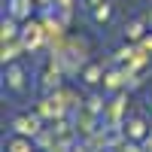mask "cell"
<instances>
[{
	"label": "cell",
	"instance_id": "1",
	"mask_svg": "<svg viewBox=\"0 0 152 152\" xmlns=\"http://www.w3.org/2000/svg\"><path fill=\"white\" fill-rule=\"evenodd\" d=\"M12 128H15L21 137H34L40 131V119H31V116H15L12 119Z\"/></svg>",
	"mask_w": 152,
	"mask_h": 152
},
{
	"label": "cell",
	"instance_id": "2",
	"mask_svg": "<svg viewBox=\"0 0 152 152\" xmlns=\"http://www.w3.org/2000/svg\"><path fill=\"white\" fill-rule=\"evenodd\" d=\"M21 43H24V46H37V43H40V28H37V24L24 28V34H21Z\"/></svg>",
	"mask_w": 152,
	"mask_h": 152
},
{
	"label": "cell",
	"instance_id": "3",
	"mask_svg": "<svg viewBox=\"0 0 152 152\" xmlns=\"http://www.w3.org/2000/svg\"><path fill=\"white\" fill-rule=\"evenodd\" d=\"M6 79H9V85H12V88H21V85H24V73H21L18 67H9Z\"/></svg>",
	"mask_w": 152,
	"mask_h": 152
},
{
	"label": "cell",
	"instance_id": "4",
	"mask_svg": "<svg viewBox=\"0 0 152 152\" xmlns=\"http://www.w3.org/2000/svg\"><path fill=\"white\" fill-rule=\"evenodd\" d=\"M28 12H31L28 0H12V18H24Z\"/></svg>",
	"mask_w": 152,
	"mask_h": 152
},
{
	"label": "cell",
	"instance_id": "5",
	"mask_svg": "<svg viewBox=\"0 0 152 152\" xmlns=\"http://www.w3.org/2000/svg\"><path fill=\"white\" fill-rule=\"evenodd\" d=\"M125 131H128L131 137H143V134H146V128H143V122H140V119H131L128 125H125Z\"/></svg>",
	"mask_w": 152,
	"mask_h": 152
},
{
	"label": "cell",
	"instance_id": "6",
	"mask_svg": "<svg viewBox=\"0 0 152 152\" xmlns=\"http://www.w3.org/2000/svg\"><path fill=\"white\" fill-rule=\"evenodd\" d=\"M94 18H97V21H107V18H110V6H107V0L94 6Z\"/></svg>",
	"mask_w": 152,
	"mask_h": 152
},
{
	"label": "cell",
	"instance_id": "7",
	"mask_svg": "<svg viewBox=\"0 0 152 152\" xmlns=\"http://www.w3.org/2000/svg\"><path fill=\"white\" fill-rule=\"evenodd\" d=\"M9 149H12V152H31V143H28V140H12Z\"/></svg>",
	"mask_w": 152,
	"mask_h": 152
},
{
	"label": "cell",
	"instance_id": "8",
	"mask_svg": "<svg viewBox=\"0 0 152 152\" xmlns=\"http://www.w3.org/2000/svg\"><path fill=\"white\" fill-rule=\"evenodd\" d=\"M15 37V21H3V40H12Z\"/></svg>",
	"mask_w": 152,
	"mask_h": 152
},
{
	"label": "cell",
	"instance_id": "9",
	"mask_svg": "<svg viewBox=\"0 0 152 152\" xmlns=\"http://www.w3.org/2000/svg\"><path fill=\"white\" fill-rule=\"evenodd\" d=\"M140 34H143V24H140V21H134L131 28H128V37H140Z\"/></svg>",
	"mask_w": 152,
	"mask_h": 152
},
{
	"label": "cell",
	"instance_id": "10",
	"mask_svg": "<svg viewBox=\"0 0 152 152\" xmlns=\"http://www.w3.org/2000/svg\"><path fill=\"white\" fill-rule=\"evenodd\" d=\"M97 76H100V70H97V67H91V70L85 73V82H91V85H94V82H97Z\"/></svg>",
	"mask_w": 152,
	"mask_h": 152
},
{
	"label": "cell",
	"instance_id": "11",
	"mask_svg": "<svg viewBox=\"0 0 152 152\" xmlns=\"http://www.w3.org/2000/svg\"><path fill=\"white\" fill-rule=\"evenodd\" d=\"M125 152H140V149H137V146H125Z\"/></svg>",
	"mask_w": 152,
	"mask_h": 152
},
{
	"label": "cell",
	"instance_id": "12",
	"mask_svg": "<svg viewBox=\"0 0 152 152\" xmlns=\"http://www.w3.org/2000/svg\"><path fill=\"white\" fill-rule=\"evenodd\" d=\"M146 152H152V140H146Z\"/></svg>",
	"mask_w": 152,
	"mask_h": 152
}]
</instances>
